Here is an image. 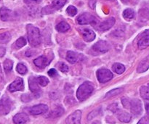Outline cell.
I'll list each match as a JSON object with an SVG mask.
<instances>
[{
  "label": "cell",
  "instance_id": "1",
  "mask_svg": "<svg viewBox=\"0 0 149 124\" xmlns=\"http://www.w3.org/2000/svg\"><path fill=\"white\" fill-rule=\"evenodd\" d=\"M26 29L28 33V40L31 46H39L41 43V34L39 29L31 24L27 25Z\"/></svg>",
  "mask_w": 149,
  "mask_h": 124
},
{
  "label": "cell",
  "instance_id": "2",
  "mask_svg": "<svg viewBox=\"0 0 149 124\" xmlns=\"http://www.w3.org/2000/svg\"><path fill=\"white\" fill-rule=\"evenodd\" d=\"M93 91H94V85L90 81H85L77 89V98L79 101H84L91 95Z\"/></svg>",
  "mask_w": 149,
  "mask_h": 124
},
{
  "label": "cell",
  "instance_id": "3",
  "mask_svg": "<svg viewBox=\"0 0 149 124\" xmlns=\"http://www.w3.org/2000/svg\"><path fill=\"white\" fill-rule=\"evenodd\" d=\"M77 23L79 25H95L97 23V20L93 15L90 14V13H84L79 16L77 18Z\"/></svg>",
  "mask_w": 149,
  "mask_h": 124
},
{
  "label": "cell",
  "instance_id": "4",
  "mask_svg": "<svg viewBox=\"0 0 149 124\" xmlns=\"http://www.w3.org/2000/svg\"><path fill=\"white\" fill-rule=\"evenodd\" d=\"M97 78L99 82L106 83L109 81L113 78V74L109 70L101 68L99 69L97 72Z\"/></svg>",
  "mask_w": 149,
  "mask_h": 124
},
{
  "label": "cell",
  "instance_id": "5",
  "mask_svg": "<svg viewBox=\"0 0 149 124\" xmlns=\"http://www.w3.org/2000/svg\"><path fill=\"white\" fill-rule=\"evenodd\" d=\"M12 107V102L6 96L0 100V115H6L9 113Z\"/></svg>",
  "mask_w": 149,
  "mask_h": 124
},
{
  "label": "cell",
  "instance_id": "6",
  "mask_svg": "<svg viewBox=\"0 0 149 124\" xmlns=\"http://www.w3.org/2000/svg\"><path fill=\"white\" fill-rule=\"evenodd\" d=\"M66 1L67 0H54L51 7H47L44 8L43 14H49L52 12L54 10H60L65 5Z\"/></svg>",
  "mask_w": 149,
  "mask_h": 124
},
{
  "label": "cell",
  "instance_id": "7",
  "mask_svg": "<svg viewBox=\"0 0 149 124\" xmlns=\"http://www.w3.org/2000/svg\"><path fill=\"white\" fill-rule=\"evenodd\" d=\"M93 49L99 53H106L110 49V45L106 41H99L93 45Z\"/></svg>",
  "mask_w": 149,
  "mask_h": 124
},
{
  "label": "cell",
  "instance_id": "8",
  "mask_svg": "<svg viewBox=\"0 0 149 124\" xmlns=\"http://www.w3.org/2000/svg\"><path fill=\"white\" fill-rule=\"evenodd\" d=\"M24 89V84L23 80L21 78L18 77L16 78L8 87V90L10 92H14L17 91H23Z\"/></svg>",
  "mask_w": 149,
  "mask_h": 124
},
{
  "label": "cell",
  "instance_id": "9",
  "mask_svg": "<svg viewBox=\"0 0 149 124\" xmlns=\"http://www.w3.org/2000/svg\"><path fill=\"white\" fill-rule=\"evenodd\" d=\"M30 114L33 116H38V115H42L47 112L48 107L47 105L44 104L37 105L33 106L29 109Z\"/></svg>",
  "mask_w": 149,
  "mask_h": 124
},
{
  "label": "cell",
  "instance_id": "10",
  "mask_svg": "<svg viewBox=\"0 0 149 124\" xmlns=\"http://www.w3.org/2000/svg\"><path fill=\"white\" fill-rule=\"evenodd\" d=\"M130 109L132 114L135 116H140L142 113L143 108L141 102L139 100H133L130 102Z\"/></svg>",
  "mask_w": 149,
  "mask_h": 124
},
{
  "label": "cell",
  "instance_id": "11",
  "mask_svg": "<svg viewBox=\"0 0 149 124\" xmlns=\"http://www.w3.org/2000/svg\"><path fill=\"white\" fill-rule=\"evenodd\" d=\"M81 112L80 110H77L72 114L70 115L65 120L66 124H81Z\"/></svg>",
  "mask_w": 149,
  "mask_h": 124
},
{
  "label": "cell",
  "instance_id": "12",
  "mask_svg": "<svg viewBox=\"0 0 149 124\" xmlns=\"http://www.w3.org/2000/svg\"><path fill=\"white\" fill-rule=\"evenodd\" d=\"M138 47L141 49H145L149 46V30H146L141 35L138 43Z\"/></svg>",
  "mask_w": 149,
  "mask_h": 124
},
{
  "label": "cell",
  "instance_id": "13",
  "mask_svg": "<svg viewBox=\"0 0 149 124\" xmlns=\"http://www.w3.org/2000/svg\"><path fill=\"white\" fill-rule=\"evenodd\" d=\"M116 23V20L114 17H110V18L107 19L106 20L103 21V23H100L98 26L97 28L98 30H101V31H106V30H109L113 26V25Z\"/></svg>",
  "mask_w": 149,
  "mask_h": 124
},
{
  "label": "cell",
  "instance_id": "14",
  "mask_svg": "<svg viewBox=\"0 0 149 124\" xmlns=\"http://www.w3.org/2000/svg\"><path fill=\"white\" fill-rule=\"evenodd\" d=\"M84 57L81 54L77 53L73 51H68L66 55V60L70 62V63H75L78 61L81 60Z\"/></svg>",
  "mask_w": 149,
  "mask_h": 124
},
{
  "label": "cell",
  "instance_id": "15",
  "mask_svg": "<svg viewBox=\"0 0 149 124\" xmlns=\"http://www.w3.org/2000/svg\"><path fill=\"white\" fill-rule=\"evenodd\" d=\"M52 60H48V58L45 56H40L33 60V63L36 67L39 68H45L51 62Z\"/></svg>",
  "mask_w": 149,
  "mask_h": 124
},
{
  "label": "cell",
  "instance_id": "16",
  "mask_svg": "<svg viewBox=\"0 0 149 124\" xmlns=\"http://www.w3.org/2000/svg\"><path fill=\"white\" fill-rule=\"evenodd\" d=\"M13 17V11L7 7H2L0 8V17H1V20L3 21H8V20H12Z\"/></svg>",
  "mask_w": 149,
  "mask_h": 124
},
{
  "label": "cell",
  "instance_id": "17",
  "mask_svg": "<svg viewBox=\"0 0 149 124\" xmlns=\"http://www.w3.org/2000/svg\"><path fill=\"white\" fill-rule=\"evenodd\" d=\"M81 34H82L83 39L85 42H90L95 39V33H94V31L89 28L83 29L81 30Z\"/></svg>",
  "mask_w": 149,
  "mask_h": 124
},
{
  "label": "cell",
  "instance_id": "18",
  "mask_svg": "<svg viewBox=\"0 0 149 124\" xmlns=\"http://www.w3.org/2000/svg\"><path fill=\"white\" fill-rule=\"evenodd\" d=\"M29 116L24 113L16 114L13 118V121L15 124H23L29 121Z\"/></svg>",
  "mask_w": 149,
  "mask_h": 124
},
{
  "label": "cell",
  "instance_id": "19",
  "mask_svg": "<svg viewBox=\"0 0 149 124\" xmlns=\"http://www.w3.org/2000/svg\"><path fill=\"white\" fill-rule=\"evenodd\" d=\"M29 89H30L31 91L33 93H36L39 92L40 91V89H39V85H38V82L36 81V78L34 77H30L29 79Z\"/></svg>",
  "mask_w": 149,
  "mask_h": 124
},
{
  "label": "cell",
  "instance_id": "20",
  "mask_svg": "<svg viewBox=\"0 0 149 124\" xmlns=\"http://www.w3.org/2000/svg\"><path fill=\"white\" fill-rule=\"evenodd\" d=\"M149 68V56L146 57L145 59L143 60L141 62H140L139 65H138V68H137V71L138 73H143L146 71Z\"/></svg>",
  "mask_w": 149,
  "mask_h": 124
},
{
  "label": "cell",
  "instance_id": "21",
  "mask_svg": "<svg viewBox=\"0 0 149 124\" xmlns=\"http://www.w3.org/2000/svg\"><path fill=\"white\" fill-rule=\"evenodd\" d=\"M70 29V26L68 23H67L66 22L62 21L61 23H58L56 26V30L58 32H61V33H64V32H66L67 30H68Z\"/></svg>",
  "mask_w": 149,
  "mask_h": 124
},
{
  "label": "cell",
  "instance_id": "22",
  "mask_svg": "<svg viewBox=\"0 0 149 124\" xmlns=\"http://www.w3.org/2000/svg\"><path fill=\"white\" fill-rule=\"evenodd\" d=\"M118 118L120 121L124 122V123H128L131 120V116L127 112L121 111L118 114Z\"/></svg>",
  "mask_w": 149,
  "mask_h": 124
},
{
  "label": "cell",
  "instance_id": "23",
  "mask_svg": "<svg viewBox=\"0 0 149 124\" xmlns=\"http://www.w3.org/2000/svg\"><path fill=\"white\" fill-rule=\"evenodd\" d=\"M63 113H64L63 108L61 107H56V108L54 109L53 110H52L48 116L51 118H58L62 116V115L63 114Z\"/></svg>",
  "mask_w": 149,
  "mask_h": 124
},
{
  "label": "cell",
  "instance_id": "24",
  "mask_svg": "<svg viewBox=\"0 0 149 124\" xmlns=\"http://www.w3.org/2000/svg\"><path fill=\"white\" fill-rule=\"evenodd\" d=\"M112 69H113V71H114L115 73H116L117 74H122L125 72V67L122 64L116 62V63L113 64V67H112Z\"/></svg>",
  "mask_w": 149,
  "mask_h": 124
},
{
  "label": "cell",
  "instance_id": "25",
  "mask_svg": "<svg viewBox=\"0 0 149 124\" xmlns=\"http://www.w3.org/2000/svg\"><path fill=\"white\" fill-rule=\"evenodd\" d=\"M123 17L126 20H132L135 17V12L132 9H126L123 12Z\"/></svg>",
  "mask_w": 149,
  "mask_h": 124
},
{
  "label": "cell",
  "instance_id": "26",
  "mask_svg": "<svg viewBox=\"0 0 149 124\" xmlns=\"http://www.w3.org/2000/svg\"><path fill=\"white\" fill-rule=\"evenodd\" d=\"M11 39V36L8 32L0 33V44L7 43Z\"/></svg>",
  "mask_w": 149,
  "mask_h": 124
},
{
  "label": "cell",
  "instance_id": "27",
  "mask_svg": "<svg viewBox=\"0 0 149 124\" xmlns=\"http://www.w3.org/2000/svg\"><path fill=\"white\" fill-rule=\"evenodd\" d=\"M141 96L145 100H149V87H141L140 89Z\"/></svg>",
  "mask_w": 149,
  "mask_h": 124
},
{
  "label": "cell",
  "instance_id": "28",
  "mask_svg": "<svg viewBox=\"0 0 149 124\" xmlns=\"http://www.w3.org/2000/svg\"><path fill=\"white\" fill-rule=\"evenodd\" d=\"M122 91H123V89L122 88L115 89H113L111 90V91H109V92L106 94V98H109V97H113V96L118 95V94H119L120 93H122Z\"/></svg>",
  "mask_w": 149,
  "mask_h": 124
},
{
  "label": "cell",
  "instance_id": "29",
  "mask_svg": "<svg viewBox=\"0 0 149 124\" xmlns=\"http://www.w3.org/2000/svg\"><path fill=\"white\" fill-rule=\"evenodd\" d=\"M13 62L10 60L7 59L4 62V68L6 72H10L13 69Z\"/></svg>",
  "mask_w": 149,
  "mask_h": 124
},
{
  "label": "cell",
  "instance_id": "30",
  "mask_svg": "<svg viewBox=\"0 0 149 124\" xmlns=\"http://www.w3.org/2000/svg\"><path fill=\"white\" fill-rule=\"evenodd\" d=\"M16 70H17V71L19 73L22 74V75H24V74L27 73V68L23 63L17 64V67H16Z\"/></svg>",
  "mask_w": 149,
  "mask_h": 124
},
{
  "label": "cell",
  "instance_id": "31",
  "mask_svg": "<svg viewBox=\"0 0 149 124\" xmlns=\"http://www.w3.org/2000/svg\"><path fill=\"white\" fill-rule=\"evenodd\" d=\"M36 81H37L38 84H40L42 87H45L49 83V80L45 76H39L38 78H36Z\"/></svg>",
  "mask_w": 149,
  "mask_h": 124
},
{
  "label": "cell",
  "instance_id": "32",
  "mask_svg": "<svg viewBox=\"0 0 149 124\" xmlns=\"http://www.w3.org/2000/svg\"><path fill=\"white\" fill-rule=\"evenodd\" d=\"M26 43H27V42H26V40L25 39V38L20 37V38H19L17 41H16L15 45L17 46V47L20 48V47H23V46H24L26 44Z\"/></svg>",
  "mask_w": 149,
  "mask_h": 124
},
{
  "label": "cell",
  "instance_id": "33",
  "mask_svg": "<svg viewBox=\"0 0 149 124\" xmlns=\"http://www.w3.org/2000/svg\"><path fill=\"white\" fill-rule=\"evenodd\" d=\"M66 12L70 16H74L77 15V10L75 7H74V6H69V7L67 8Z\"/></svg>",
  "mask_w": 149,
  "mask_h": 124
},
{
  "label": "cell",
  "instance_id": "34",
  "mask_svg": "<svg viewBox=\"0 0 149 124\" xmlns=\"http://www.w3.org/2000/svg\"><path fill=\"white\" fill-rule=\"evenodd\" d=\"M58 68H59L60 71H62V72L65 73L68 71V65H67L66 64L63 63V62H59V63H58Z\"/></svg>",
  "mask_w": 149,
  "mask_h": 124
},
{
  "label": "cell",
  "instance_id": "35",
  "mask_svg": "<svg viewBox=\"0 0 149 124\" xmlns=\"http://www.w3.org/2000/svg\"><path fill=\"white\" fill-rule=\"evenodd\" d=\"M100 108L99 109H97V110H95L94 111H93L92 113H90V114L88 115V117H87V119H88L89 121L91 120V119H93V118L96 117V116H97V115L99 114V113H100Z\"/></svg>",
  "mask_w": 149,
  "mask_h": 124
},
{
  "label": "cell",
  "instance_id": "36",
  "mask_svg": "<svg viewBox=\"0 0 149 124\" xmlns=\"http://www.w3.org/2000/svg\"><path fill=\"white\" fill-rule=\"evenodd\" d=\"M122 103L123 104V106L125 107V108H129L130 107V102L128 99L127 98H122Z\"/></svg>",
  "mask_w": 149,
  "mask_h": 124
},
{
  "label": "cell",
  "instance_id": "37",
  "mask_svg": "<svg viewBox=\"0 0 149 124\" xmlns=\"http://www.w3.org/2000/svg\"><path fill=\"white\" fill-rule=\"evenodd\" d=\"M137 124H149V117L146 116V117L142 118Z\"/></svg>",
  "mask_w": 149,
  "mask_h": 124
},
{
  "label": "cell",
  "instance_id": "38",
  "mask_svg": "<svg viewBox=\"0 0 149 124\" xmlns=\"http://www.w3.org/2000/svg\"><path fill=\"white\" fill-rule=\"evenodd\" d=\"M48 75L51 77H55L57 75V71L55 69H54V68L50 69L48 71Z\"/></svg>",
  "mask_w": 149,
  "mask_h": 124
},
{
  "label": "cell",
  "instance_id": "39",
  "mask_svg": "<svg viewBox=\"0 0 149 124\" xmlns=\"http://www.w3.org/2000/svg\"><path fill=\"white\" fill-rule=\"evenodd\" d=\"M89 5H90V7H91L92 9L94 10V9L95 8V5H96L95 0H90V1H89Z\"/></svg>",
  "mask_w": 149,
  "mask_h": 124
},
{
  "label": "cell",
  "instance_id": "40",
  "mask_svg": "<svg viewBox=\"0 0 149 124\" xmlns=\"http://www.w3.org/2000/svg\"><path fill=\"white\" fill-rule=\"evenodd\" d=\"M5 53V49L3 47H0V57H2Z\"/></svg>",
  "mask_w": 149,
  "mask_h": 124
},
{
  "label": "cell",
  "instance_id": "41",
  "mask_svg": "<svg viewBox=\"0 0 149 124\" xmlns=\"http://www.w3.org/2000/svg\"><path fill=\"white\" fill-rule=\"evenodd\" d=\"M146 108L147 113H148V114L149 115V104H146Z\"/></svg>",
  "mask_w": 149,
  "mask_h": 124
},
{
  "label": "cell",
  "instance_id": "42",
  "mask_svg": "<svg viewBox=\"0 0 149 124\" xmlns=\"http://www.w3.org/2000/svg\"><path fill=\"white\" fill-rule=\"evenodd\" d=\"M2 79V75H1V67H0V81H1Z\"/></svg>",
  "mask_w": 149,
  "mask_h": 124
},
{
  "label": "cell",
  "instance_id": "43",
  "mask_svg": "<svg viewBox=\"0 0 149 124\" xmlns=\"http://www.w3.org/2000/svg\"><path fill=\"white\" fill-rule=\"evenodd\" d=\"M128 1H129V0H122V2H124V3H127Z\"/></svg>",
  "mask_w": 149,
  "mask_h": 124
},
{
  "label": "cell",
  "instance_id": "44",
  "mask_svg": "<svg viewBox=\"0 0 149 124\" xmlns=\"http://www.w3.org/2000/svg\"><path fill=\"white\" fill-rule=\"evenodd\" d=\"M32 1H37V0H32Z\"/></svg>",
  "mask_w": 149,
  "mask_h": 124
},
{
  "label": "cell",
  "instance_id": "45",
  "mask_svg": "<svg viewBox=\"0 0 149 124\" xmlns=\"http://www.w3.org/2000/svg\"><path fill=\"white\" fill-rule=\"evenodd\" d=\"M110 1H115V0H110Z\"/></svg>",
  "mask_w": 149,
  "mask_h": 124
},
{
  "label": "cell",
  "instance_id": "46",
  "mask_svg": "<svg viewBox=\"0 0 149 124\" xmlns=\"http://www.w3.org/2000/svg\"><path fill=\"white\" fill-rule=\"evenodd\" d=\"M148 87H149V84H148Z\"/></svg>",
  "mask_w": 149,
  "mask_h": 124
}]
</instances>
